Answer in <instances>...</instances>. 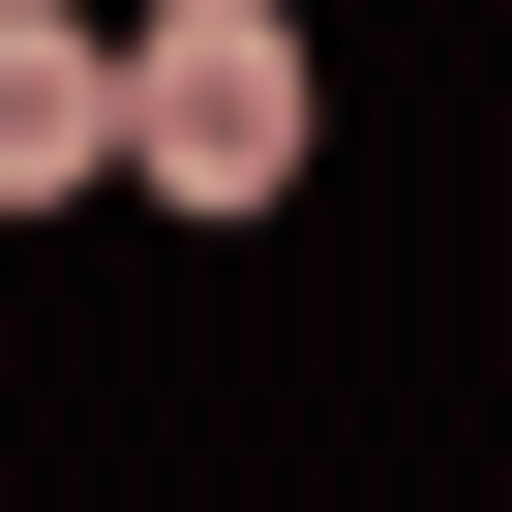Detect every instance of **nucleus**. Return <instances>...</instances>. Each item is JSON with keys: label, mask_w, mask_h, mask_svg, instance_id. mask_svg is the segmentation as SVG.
Instances as JSON below:
<instances>
[{"label": "nucleus", "mask_w": 512, "mask_h": 512, "mask_svg": "<svg viewBox=\"0 0 512 512\" xmlns=\"http://www.w3.org/2000/svg\"><path fill=\"white\" fill-rule=\"evenodd\" d=\"M121 181L151 211H272L302 181V0H151V31H121Z\"/></svg>", "instance_id": "nucleus-1"}, {"label": "nucleus", "mask_w": 512, "mask_h": 512, "mask_svg": "<svg viewBox=\"0 0 512 512\" xmlns=\"http://www.w3.org/2000/svg\"><path fill=\"white\" fill-rule=\"evenodd\" d=\"M121 181V31H61V0H0V211Z\"/></svg>", "instance_id": "nucleus-2"}]
</instances>
